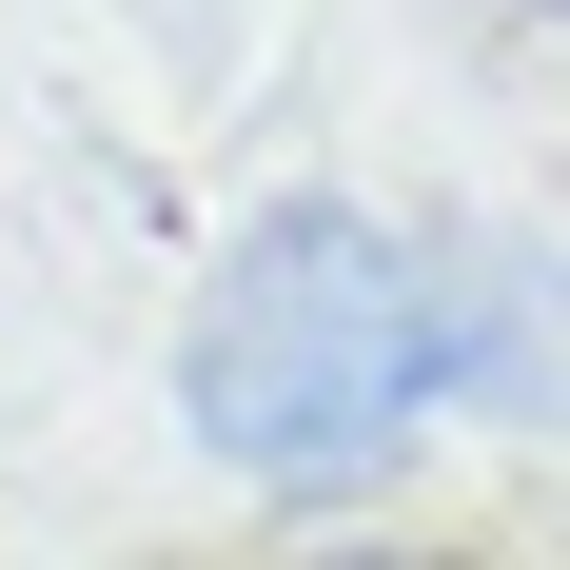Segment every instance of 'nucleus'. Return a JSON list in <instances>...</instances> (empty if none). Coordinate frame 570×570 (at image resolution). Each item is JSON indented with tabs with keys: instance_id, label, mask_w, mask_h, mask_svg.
Masks as SVG:
<instances>
[{
	"instance_id": "nucleus-1",
	"label": "nucleus",
	"mask_w": 570,
	"mask_h": 570,
	"mask_svg": "<svg viewBox=\"0 0 570 570\" xmlns=\"http://www.w3.org/2000/svg\"><path fill=\"white\" fill-rule=\"evenodd\" d=\"M453 256H413V236L335 217V197H295V217L236 236V276L217 315H197V433H217L236 472H354V453H394L413 413L453 394Z\"/></svg>"
},
{
	"instance_id": "nucleus-2",
	"label": "nucleus",
	"mask_w": 570,
	"mask_h": 570,
	"mask_svg": "<svg viewBox=\"0 0 570 570\" xmlns=\"http://www.w3.org/2000/svg\"><path fill=\"white\" fill-rule=\"evenodd\" d=\"M551 20H570V0H551Z\"/></svg>"
}]
</instances>
